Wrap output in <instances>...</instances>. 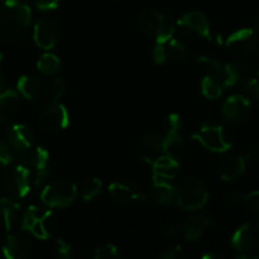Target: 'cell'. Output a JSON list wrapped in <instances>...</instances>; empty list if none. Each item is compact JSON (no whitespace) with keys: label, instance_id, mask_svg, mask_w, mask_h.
Wrapping results in <instances>:
<instances>
[{"label":"cell","instance_id":"obj_1","mask_svg":"<svg viewBox=\"0 0 259 259\" xmlns=\"http://www.w3.org/2000/svg\"><path fill=\"white\" fill-rule=\"evenodd\" d=\"M32 22V9L24 0L0 2V40L19 43L27 37Z\"/></svg>","mask_w":259,"mask_h":259},{"label":"cell","instance_id":"obj_2","mask_svg":"<svg viewBox=\"0 0 259 259\" xmlns=\"http://www.w3.org/2000/svg\"><path fill=\"white\" fill-rule=\"evenodd\" d=\"M197 63L206 71V75L217 80L223 88H230L237 83H244L250 77L248 66L240 62L223 63L207 56H201Z\"/></svg>","mask_w":259,"mask_h":259},{"label":"cell","instance_id":"obj_3","mask_svg":"<svg viewBox=\"0 0 259 259\" xmlns=\"http://www.w3.org/2000/svg\"><path fill=\"white\" fill-rule=\"evenodd\" d=\"M138 23L143 34L154 43H167L176 32L174 19L158 9H148L142 13Z\"/></svg>","mask_w":259,"mask_h":259},{"label":"cell","instance_id":"obj_4","mask_svg":"<svg viewBox=\"0 0 259 259\" xmlns=\"http://www.w3.org/2000/svg\"><path fill=\"white\" fill-rule=\"evenodd\" d=\"M209 200L207 187L201 180L186 177L176 185V204L184 211L194 212L205 207Z\"/></svg>","mask_w":259,"mask_h":259},{"label":"cell","instance_id":"obj_5","mask_svg":"<svg viewBox=\"0 0 259 259\" xmlns=\"http://www.w3.org/2000/svg\"><path fill=\"white\" fill-rule=\"evenodd\" d=\"M58 227V222L51 210L30 205L22 218V229L37 239H48Z\"/></svg>","mask_w":259,"mask_h":259},{"label":"cell","instance_id":"obj_6","mask_svg":"<svg viewBox=\"0 0 259 259\" xmlns=\"http://www.w3.org/2000/svg\"><path fill=\"white\" fill-rule=\"evenodd\" d=\"M20 163L27 166L34 176L33 184L35 187H40L47 182L51 176L50 153L40 146H33L24 152L18 153Z\"/></svg>","mask_w":259,"mask_h":259},{"label":"cell","instance_id":"obj_7","mask_svg":"<svg viewBox=\"0 0 259 259\" xmlns=\"http://www.w3.org/2000/svg\"><path fill=\"white\" fill-rule=\"evenodd\" d=\"M32 182L33 176L30 169L19 162L5 171L2 184L5 195L22 200L29 194L32 189Z\"/></svg>","mask_w":259,"mask_h":259},{"label":"cell","instance_id":"obj_8","mask_svg":"<svg viewBox=\"0 0 259 259\" xmlns=\"http://www.w3.org/2000/svg\"><path fill=\"white\" fill-rule=\"evenodd\" d=\"M77 196V187L68 180H55L43 187L40 200L48 207H67L75 201Z\"/></svg>","mask_w":259,"mask_h":259},{"label":"cell","instance_id":"obj_9","mask_svg":"<svg viewBox=\"0 0 259 259\" xmlns=\"http://www.w3.org/2000/svg\"><path fill=\"white\" fill-rule=\"evenodd\" d=\"M176 28L184 37L192 40H212L211 27L206 15L201 12H189L176 22Z\"/></svg>","mask_w":259,"mask_h":259},{"label":"cell","instance_id":"obj_10","mask_svg":"<svg viewBox=\"0 0 259 259\" xmlns=\"http://www.w3.org/2000/svg\"><path fill=\"white\" fill-rule=\"evenodd\" d=\"M194 139L201 144L207 151L215 153H224L229 151L232 142L228 139L223 126L217 124H204L201 128L194 134Z\"/></svg>","mask_w":259,"mask_h":259},{"label":"cell","instance_id":"obj_11","mask_svg":"<svg viewBox=\"0 0 259 259\" xmlns=\"http://www.w3.org/2000/svg\"><path fill=\"white\" fill-rule=\"evenodd\" d=\"M40 123L46 131L57 133L68 126L70 114L62 103L58 100H51L43 106L40 111Z\"/></svg>","mask_w":259,"mask_h":259},{"label":"cell","instance_id":"obj_12","mask_svg":"<svg viewBox=\"0 0 259 259\" xmlns=\"http://www.w3.org/2000/svg\"><path fill=\"white\" fill-rule=\"evenodd\" d=\"M227 48L235 56H250L257 51L259 46L258 33L252 28H242L227 38Z\"/></svg>","mask_w":259,"mask_h":259},{"label":"cell","instance_id":"obj_13","mask_svg":"<svg viewBox=\"0 0 259 259\" xmlns=\"http://www.w3.org/2000/svg\"><path fill=\"white\" fill-rule=\"evenodd\" d=\"M252 103L243 95H232L222 106V116L229 124H243L252 116Z\"/></svg>","mask_w":259,"mask_h":259},{"label":"cell","instance_id":"obj_14","mask_svg":"<svg viewBox=\"0 0 259 259\" xmlns=\"http://www.w3.org/2000/svg\"><path fill=\"white\" fill-rule=\"evenodd\" d=\"M60 37V24L52 18H42L33 27V40L40 50H52L58 43Z\"/></svg>","mask_w":259,"mask_h":259},{"label":"cell","instance_id":"obj_15","mask_svg":"<svg viewBox=\"0 0 259 259\" xmlns=\"http://www.w3.org/2000/svg\"><path fill=\"white\" fill-rule=\"evenodd\" d=\"M108 192L114 202L120 206H134L146 200V195L142 194L133 184L126 181H114L109 185Z\"/></svg>","mask_w":259,"mask_h":259},{"label":"cell","instance_id":"obj_16","mask_svg":"<svg viewBox=\"0 0 259 259\" xmlns=\"http://www.w3.org/2000/svg\"><path fill=\"white\" fill-rule=\"evenodd\" d=\"M232 245L243 254H254L259 248V225L244 224L238 228L232 237Z\"/></svg>","mask_w":259,"mask_h":259},{"label":"cell","instance_id":"obj_17","mask_svg":"<svg viewBox=\"0 0 259 259\" xmlns=\"http://www.w3.org/2000/svg\"><path fill=\"white\" fill-rule=\"evenodd\" d=\"M164 152L174 153L184 146V136H182V120L177 113H172L167 116L164 125Z\"/></svg>","mask_w":259,"mask_h":259},{"label":"cell","instance_id":"obj_18","mask_svg":"<svg viewBox=\"0 0 259 259\" xmlns=\"http://www.w3.org/2000/svg\"><path fill=\"white\" fill-rule=\"evenodd\" d=\"M7 141L10 148L20 153L34 146V133L24 124H10L7 129Z\"/></svg>","mask_w":259,"mask_h":259},{"label":"cell","instance_id":"obj_19","mask_svg":"<svg viewBox=\"0 0 259 259\" xmlns=\"http://www.w3.org/2000/svg\"><path fill=\"white\" fill-rule=\"evenodd\" d=\"M214 219L207 215H192L185 219L182 223V237L187 242H196L204 235L207 229L212 228Z\"/></svg>","mask_w":259,"mask_h":259},{"label":"cell","instance_id":"obj_20","mask_svg":"<svg viewBox=\"0 0 259 259\" xmlns=\"http://www.w3.org/2000/svg\"><path fill=\"white\" fill-rule=\"evenodd\" d=\"M148 163L153 168V176L161 177L164 180H172L177 176L180 169V162L177 161L176 154L163 152L161 156L154 159H148Z\"/></svg>","mask_w":259,"mask_h":259},{"label":"cell","instance_id":"obj_21","mask_svg":"<svg viewBox=\"0 0 259 259\" xmlns=\"http://www.w3.org/2000/svg\"><path fill=\"white\" fill-rule=\"evenodd\" d=\"M153 186L151 191L152 201L161 206H169L176 201V185L171 184L169 180L153 176Z\"/></svg>","mask_w":259,"mask_h":259},{"label":"cell","instance_id":"obj_22","mask_svg":"<svg viewBox=\"0 0 259 259\" xmlns=\"http://www.w3.org/2000/svg\"><path fill=\"white\" fill-rule=\"evenodd\" d=\"M17 91L25 100L38 101L45 95V85L35 76L23 75L17 82Z\"/></svg>","mask_w":259,"mask_h":259},{"label":"cell","instance_id":"obj_23","mask_svg":"<svg viewBox=\"0 0 259 259\" xmlns=\"http://www.w3.org/2000/svg\"><path fill=\"white\" fill-rule=\"evenodd\" d=\"M20 210H22L20 200L8 196L5 194L0 196V215H2L3 224L7 232L13 229L20 215Z\"/></svg>","mask_w":259,"mask_h":259},{"label":"cell","instance_id":"obj_24","mask_svg":"<svg viewBox=\"0 0 259 259\" xmlns=\"http://www.w3.org/2000/svg\"><path fill=\"white\" fill-rule=\"evenodd\" d=\"M247 167V159L244 156H228L222 161L219 174L224 181H233L242 176Z\"/></svg>","mask_w":259,"mask_h":259},{"label":"cell","instance_id":"obj_25","mask_svg":"<svg viewBox=\"0 0 259 259\" xmlns=\"http://www.w3.org/2000/svg\"><path fill=\"white\" fill-rule=\"evenodd\" d=\"M29 243L24 238L18 234L8 235L3 245V254L5 259H25L29 255Z\"/></svg>","mask_w":259,"mask_h":259},{"label":"cell","instance_id":"obj_26","mask_svg":"<svg viewBox=\"0 0 259 259\" xmlns=\"http://www.w3.org/2000/svg\"><path fill=\"white\" fill-rule=\"evenodd\" d=\"M167 51V57L176 63H186L191 60L192 52L189 46L181 39L171 38L167 43H164Z\"/></svg>","mask_w":259,"mask_h":259},{"label":"cell","instance_id":"obj_27","mask_svg":"<svg viewBox=\"0 0 259 259\" xmlns=\"http://www.w3.org/2000/svg\"><path fill=\"white\" fill-rule=\"evenodd\" d=\"M139 148L142 152L147 154V156H152V154L163 153L164 152V141L163 136L157 133H148L144 134L139 138L138 142Z\"/></svg>","mask_w":259,"mask_h":259},{"label":"cell","instance_id":"obj_28","mask_svg":"<svg viewBox=\"0 0 259 259\" xmlns=\"http://www.w3.org/2000/svg\"><path fill=\"white\" fill-rule=\"evenodd\" d=\"M37 70L45 76H53L61 70V60L53 53H43L37 61Z\"/></svg>","mask_w":259,"mask_h":259},{"label":"cell","instance_id":"obj_29","mask_svg":"<svg viewBox=\"0 0 259 259\" xmlns=\"http://www.w3.org/2000/svg\"><path fill=\"white\" fill-rule=\"evenodd\" d=\"M20 98L22 96L19 95L17 89L4 88L0 91V110L9 113L10 110L17 108L20 101Z\"/></svg>","mask_w":259,"mask_h":259},{"label":"cell","instance_id":"obj_30","mask_svg":"<svg viewBox=\"0 0 259 259\" xmlns=\"http://www.w3.org/2000/svg\"><path fill=\"white\" fill-rule=\"evenodd\" d=\"M200 88H201L202 95L205 98L210 99V100L219 99L223 95V89H224L217 80H214V78L207 75L201 80Z\"/></svg>","mask_w":259,"mask_h":259},{"label":"cell","instance_id":"obj_31","mask_svg":"<svg viewBox=\"0 0 259 259\" xmlns=\"http://www.w3.org/2000/svg\"><path fill=\"white\" fill-rule=\"evenodd\" d=\"M101 187H103V181L98 177H94V179L86 181L81 187V197H82L83 201L88 202L95 199L100 194Z\"/></svg>","mask_w":259,"mask_h":259},{"label":"cell","instance_id":"obj_32","mask_svg":"<svg viewBox=\"0 0 259 259\" xmlns=\"http://www.w3.org/2000/svg\"><path fill=\"white\" fill-rule=\"evenodd\" d=\"M66 93V82L60 77H53L48 83V94L52 100H60Z\"/></svg>","mask_w":259,"mask_h":259},{"label":"cell","instance_id":"obj_33","mask_svg":"<svg viewBox=\"0 0 259 259\" xmlns=\"http://www.w3.org/2000/svg\"><path fill=\"white\" fill-rule=\"evenodd\" d=\"M55 254L57 259H72V247L63 238H57L55 242Z\"/></svg>","mask_w":259,"mask_h":259},{"label":"cell","instance_id":"obj_34","mask_svg":"<svg viewBox=\"0 0 259 259\" xmlns=\"http://www.w3.org/2000/svg\"><path fill=\"white\" fill-rule=\"evenodd\" d=\"M93 259H121V257L116 245L104 244L96 249Z\"/></svg>","mask_w":259,"mask_h":259},{"label":"cell","instance_id":"obj_35","mask_svg":"<svg viewBox=\"0 0 259 259\" xmlns=\"http://www.w3.org/2000/svg\"><path fill=\"white\" fill-rule=\"evenodd\" d=\"M243 85L248 95L259 103V77H249Z\"/></svg>","mask_w":259,"mask_h":259},{"label":"cell","instance_id":"obj_36","mask_svg":"<svg viewBox=\"0 0 259 259\" xmlns=\"http://www.w3.org/2000/svg\"><path fill=\"white\" fill-rule=\"evenodd\" d=\"M152 58H153V62L156 65H163L168 60L164 43H156V46L153 48V52H152Z\"/></svg>","mask_w":259,"mask_h":259},{"label":"cell","instance_id":"obj_37","mask_svg":"<svg viewBox=\"0 0 259 259\" xmlns=\"http://www.w3.org/2000/svg\"><path fill=\"white\" fill-rule=\"evenodd\" d=\"M12 161L13 156L12 151H10V147L5 142L0 141V169L9 166L12 163Z\"/></svg>","mask_w":259,"mask_h":259},{"label":"cell","instance_id":"obj_38","mask_svg":"<svg viewBox=\"0 0 259 259\" xmlns=\"http://www.w3.org/2000/svg\"><path fill=\"white\" fill-rule=\"evenodd\" d=\"M243 202H245V205H247L253 212H257V214H259V190L244 195Z\"/></svg>","mask_w":259,"mask_h":259},{"label":"cell","instance_id":"obj_39","mask_svg":"<svg viewBox=\"0 0 259 259\" xmlns=\"http://www.w3.org/2000/svg\"><path fill=\"white\" fill-rule=\"evenodd\" d=\"M34 5L40 12H52L60 7V0H34Z\"/></svg>","mask_w":259,"mask_h":259},{"label":"cell","instance_id":"obj_40","mask_svg":"<svg viewBox=\"0 0 259 259\" xmlns=\"http://www.w3.org/2000/svg\"><path fill=\"white\" fill-rule=\"evenodd\" d=\"M182 255H184V250L180 245H177V247H174L171 249L166 250V252L161 253L157 259H182Z\"/></svg>","mask_w":259,"mask_h":259},{"label":"cell","instance_id":"obj_41","mask_svg":"<svg viewBox=\"0 0 259 259\" xmlns=\"http://www.w3.org/2000/svg\"><path fill=\"white\" fill-rule=\"evenodd\" d=\"M244 158L247 161H258L259 159V142L258 143L253 144L252 147H249L247 151V153L244 154Z\"/></svg>","mask_w":259,"mask_h":259},{"label":"cell","instance_id":"obj_42","mask_svg":"<svg viewBox=\"0 0 259 259\" xmlns=\"http://www.w3.org/2000/svg\"><path fill=\"white\" fill-rule=\"evenodd\" d=\"M164 234L171 238L182 237V228L179 227V225H169L164 229Z\"/></svg>","mask_w":259,"mask_h":259},{"label":"cell","instance_id":"obj_43","mask_svg":"<svg viewBox=\"0 0 259 259\" xmlns=\"http://www.w3.org/2000/svg\"><path fill=\"white\" fill-rule=\"evenodd\" d=\"M243 199H244V195L240 194V192L238 191L229 192V194L227 195V201L232 205L240 204V202H243Z\"/></svg>","mask_w":259,"mask_h":259},{"label":"cell","instance_id":"obj_44","mask_svg":"<svg viewBox=\"0 0 259 259\" xmlns=\"http://www.w3.org/2000/svg\"><path fill=\"white\" fill-rule=\"evenodd\" d=\"M9 126V113L0 110V131H7Z\"/></svg>","mask_w":259,"mask_h":259},{"label":"cell","instance_id":"obj_45","mask_svg":"<svg viewBox=\"0 0 259 259\" xmlns=\"http://www.w3.org/2000/svg\"><path fill=\"white\" fill-rule=\"evenodd\" d=\"M201 259H225L224 255L219 254V253H215V252H209V253H205L202 255Z\"/></svg>","mask_w":259,"mask_h":259},{"label":"cell","instance_id":"obj_46","mask_svg":"<svg viewBox=\"0 0 259 259\" xmlns=\"http://www.w3.org/2000/svg\"><path fill=\"white\" fill-rule=\"evenodd\" d=\"M253 255H254V254H243V253H239V254L235 255V257L233 259H254Z\"/></svg>","mask_w":259,"mask_h":259},{"label":"cell","instance_id":"obj_47","mask_svg":"<svg viewBox=\"0 0 259 259\" xmlns=\"http://www.w3.org/2000/svg\"><path fill=\"white\" fill-rule=\"evenodd\" d=\"M5 88V81H4V75H3V72L0 71V91L3 90V89Z\"/></svg>","mask_w":259,"mask_h":259},{"label":"cell","instance_id":"obj_48","mask_svg":"<svg viewBox=\"0 0 259 259\" xmlns=\"http://www.w3.org/2000/svg\"><path fill=\"white\" fill-rule=\"evenodd\" d=\"M253 22H254L255 27H258V28H259V12L257 13V14L254 15V19H253Z\"/></svg>","mask_w":259,"mask_h":259},{"label":"cell","instance_id":"obj_49","mask_svg":"<svg viewBox=\"0 0 259 259\" xmlns=\"http://www.w3.org/2000/svg\"><path fill=\"white\" fill-rule=\"evenodd\" d=\"M255 71H257V73H258V77H259V57H258L257 62H255Z\"/></svg>","mask_w":259,"mask_h":259},{"label":"cell","instance_id":"obj_50","mask_svg":"<svg viewBox=\"0 0 259 259\" xmlns=\"http://www.w3.org/2000/svg\"><path fill=\"white\" fill-rule=\"evenodd\" d=\"M2 61H3V53L0 52V63H2Z\"/></svg>","mask_w":259,"mask_h":259},{"label":"cell","instance_id":"obj_51","mask_svg":"<svg viewBox=\"0 0 259 259\" xmlns=\"http://www.w3.org/2000/svg\"><path fill=\"white\" fill-rule=\"evenodd\" d=\"M113 2H120V0H113Z\"/></svg>","mask_w":259,"mask_h":259},{"label":"cell","instance_id":"obj_52","mask_svg":"<svg viewBox=\"0 0 259 259\" xmlns=\"http://www.w3.org/2000/svg\"><path fill=\"white\" fill-rule=\"evenodd\" d=\"M258 225H259V222H258Z\"/></svg>","mask_w":259,"mask_h":259}]
</instances>
